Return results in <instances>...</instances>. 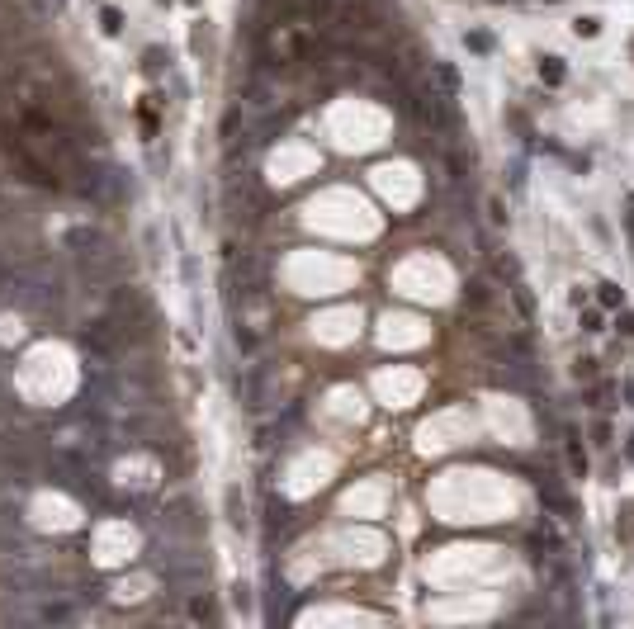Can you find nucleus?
<instances>
[{
  "label": "nucleus",
  "instance_id": "nucleus-1",
  "mask_svg": "<svg viewBox=\"0 0 634 629\" xmlns=\"http://www.w3.org/2000/svg\"><path fill=\"white\" fill-rule=\"evenodd\" d=\"M228 209H232L237 223H261L265 194H261V184H256V175H241V180L228 184Z\"/></svg>",
  "mask_w": 634,
  "mask_h": 629
},
{
  "label": "nucleus",
  "instance_id": "nucleus-2",
  "mask_svg": "<svg viewBox=\"0 0 634 629\" xmlns=\"http://www.w3.org/2000/svg\"><path fill=\"white\" fill-rule=\"evenodd\" d=\"M232 284H237L246 298H265V284H270V265H265V256L241 251V261H232Z\"/></svg>",
  "mask_w": 634,
  "mask_h": 629
},
{
  "label": "nucleus",
  "instance_id": "nucleus-3",
  "mask_svg": "<svg viewBox=\"0 0 634 629\" xmlns=\"http://www.w3.org/2000/svg\"><path fill=\"white\" fill-rule=\"evenodd\" d=\"M161 525H166V535H175V540H194V535H199V506H194L189 497L166 501Z\"/></svg>",
  "mask_w": 634,
  "mask_h": 629
},
{
  "label": "nucleus",
  "instance_id": "nucleus-4",
  "mask_svg": "<svg viewBox=\"0 0 634 629\" xmlns=\"http://www.w3.org/2000/svg\"><path fill=\"white\" fill-rule=\"evenodd\" d=\"M535 492H540V501H545L554 516H573V501L563 497V488L554 483V473H535Z\"/></svg>",
  "mask_w": 634,
  "mask_h": 629
},
{
  "label": "nucleus",
  "instance_id": "nucleus-5",
  "mask_svg": "<svg viewBox=\"0 0 634 629\" xmlns=\"http://www.w3.org/2000/svg\"><path fill=\"white\" fill-rule=\"evenodd\" d=\"M464 303H469L474 313H492V303H497V293H492V279H488V275H474V279L464 284Z\"/></svg>",
  "mask_w": 634,
  "mask_h": 629
},
{
  "label": "nucleus",
  "instance_id": "nucleus-6",
  "mask_svg": "<svg viewBox=\"0 0 634 629\" xmlns=\"http://www.w3.org/2000/svg\"><path fill=\"white\" fill-rule=\"evenodd\" d=\"M241 402H246V407H261L265 402V365L246 369V379H241Z\"/></svg>",
  "mask_w": 634,
  "mask_h": 629
},
{
  "label": "nucleus",
  "instance_id": "nucleus-7",
  "mask_svg": "<svg viewBox=\"0 0 634 629\" xmlns=\"http://www.w3.org/2000/svg\"><path fill=\"white\" fill-rule=\"evenodd\" d=\"M563 454H568V469L582 478V473H587V449H582L578 426H563Z\"/></svg>",
  "mask_w": 634,
  "mask_h": 629
},
{
  "label": "nucleus",
  "instance_id": "nucleus-8",
  "mask_svg": "<svg viewBox=\"0 0 634 629\" xmlns=\"http://www.w3.org/2000/svg\"><path fill=\"white\" fill-rule=\"evenodd\" d=\"M511 303H516V317H521V322H535V293H530L526 284H521V279H516V284H511Z\"/></svg>",
  "mask_w": 634,
  "mask_h": 629
},
{
  "label": "nucleus",
  "instance_id": "nucleus-9",
  "mask_svg": "<svg viewBox=\"0 0 634 629\" xmlns=\"http://www.w3.org/2000/svg\"><path fill=\"white\" fill-rule=\"evenodd\" d=\"M597 308H610V313L625 308V288L610 284V279H601V284H597Z\"/></svg>",
  "mask_w": 634,
  "mask_h": 629
},
{
  "label": "nucleus",
  "instance_id": "nucleus-10",
  "mask_svg": "<svg viewBox=\"0 0 634 629\" xmlns=\"http://www.w3.org/2000/svg\"><path fill=\"white\" fill-rule=\"evenodd\" d=\"M492 275L516 284V279H521V261H516V256H506V251H497V256H492Z\"/></svg>",
  "mask_w": 634,
  "mask_h": 629
},
{
  "label": "nucleus",
  "instance_id": "nucleus-11",
  "mask_svg": "<svg viewBox=\"0 0 634 629\" xmlns=\"http://www.w3.org/2000/svg\"><path fill=\"white\" fill-rule=\"evenodd\" d=\"M578 327H582V331H592V336H597V331H606V317H601V308L582 303V308H578Z\"/></svg>",
  "mask_w": 634,
  "mask_h": 629
},
{
  "label": "nucleus",
  "instance_id": "nucleus-12",
  "mask_svg": "<svg viewBox=\"0 0 634 629\" xmlns=\"http://www.w3.org/2000/svg\"><path fill=\"white\" fill-rule=\"evenodd\" d=\"M540 80L545 85H563V57H545L540 62Z\"/></svg>",
  "mask_w": 634,
  "mask_h": 629
},
{
  "label": "nucleus",
  "instance_id": "nucleus-13",
  "mask_svg": "<svg viewBox=\"0 0 634 629\" xmlns=\"http://www.w3.org/2000/svg\"><path fill=\"white\" fill-rule=\"evenodd\" d=\"M431 71H436V80H440V85H445L449 95H459V71H454V67H449V62H431Z\"/></svg>",
  "mask_w": 634,
  "mask_h": 629
},
{
  "label": "nucleus",
  "instance_id": "nucleus-14",
  "mask_svg": "<svg viewBox=\"0 0 634 629\" xmlns=\"http://www.w3.org/2000/svg\"><path fill=\"white\" fill-rule=\"evenodd\" d=\"M223 497H228V521H232V525L241 530V525H246V511H241V492H237V488H228Z\"/></svg>",
  "mask_w": 634,
  "mask_h": 629
},
{
  "label": "nucleus",
  "instance_id": "nucleus-15",
  "mask_svg": "<svg viewBox=\"0 0 634 629\" xmlns=\"http://www.w3.org/2000/svg\"><path fill=\"white\" fill-rule=\"evenodd\" d=\"M100 24H105L109 38H119V33H123V15H119L114 5H105V10H100Z\"/></svg>",
  "mask_w": 634,
  "mask_h": 629
},
{
  "label": "nucleus",
  "instance_id": "nucleus-16",
  "mask_svg": "<svg viewBox=\"0 0 634 629\" xmlns=\"http://www.w3.org/2000/svg\"><path fill=\"white\" fill-rule=\"evenodd\" d=\"M573 379H578V384H592V379H597V360H592V355H578V360H573Z\"/></svg>",
  "mask_w": 634,
  "mask_h": 629
},
{
  "label": "nucleus",
  "instance_id": "nucleus-17",
  "mask_svg": "<svg viewBox=\"0 0 634 629\" xmlns=\"http://www.w3.org/2000/svg\"><path fill=\"white\" fill-rule=\"evenodd\" d=\"M506 218H511V213H506V204L492 194V199H488V223H492V227H506Z\"/></svg>",
  "mask_w": 634,
  "mask_h": 629
},
{
  "label": "nucleus",
  "instance_id": "nucleus-18",
  "mask_svg": "<svg viewBox=\"0 0 634 629\" xmlns=\"http://www.w3.org/2000/svg\"><path fill=\"white\" fill-rule=\"evenodd\" d=\"M615 535H620V540H630V535H634V501L620 506V525H615Z\"/></svg>",
  "mask_w": 634,
  "mask_h": 629
},
{
  "label": "nucleus",
  "instance_id": "nucleus-19",
  "mask_svg": "<svg viewBox=\"0 0 634 629\" xmlns=\"http://www.w3.org/2000/svg\"><path fill=\"white\" fill-rule=\"evenodd\" d=\"M189 615H194V620H213L209 596H194V592H189Z\"/></svg>",
  "mask_w": 634,
  "mask_h": 629
},
{
  "label": "nucleus",
  "instance_id": "nucleus-20",
  "mask_svg": "<svg viewBox=\"0 0 634 629\" xmlns=\"http://www.w3.org/2000/svg\"><path fill=\"white\" fill-rule=\"evenodd\" d=\"M610 397H615V388H610V384H597V379H592V407H610Z\"/></svg>",
  "mask_w": 634,
  "mask_h": 629
},
{
  "label": "nucleus",
  "instance_id": "nucleus-21",
  "mask_svg": "<svg viewBox=\"0 0 634 629\" xmlns=\"http://www.w3.org/2000/svg\"><path fill=\"white\" fill-rule=\"evenodd\" d=\"M615 327H620V336H634V313L630 308H615Z\"/></svg>",
  "mask_w": 634,
  "mask_h": 629
},
{
  "label": "nucleus",
  "instance_id": "nucleus-22",
  "mask_svg": "<svg viewBox=\"0 0 634 629\" xmlns=\"http://www.w3.org/2000/svg\"><path fill=\"white\" fill-rule=\"evenodd\" d=\"M573 33H578V38H597V33H601V19H578Z\"/></svg>",
  "mask_w": 634,
  "mask_h": 629
},
{
  "label": "nucleus",
  "instance_id": "nucleus-23",
  "mask_svg": "<svg viewBox=\"0 0 634 629\" xmlns=\"http://www.w3.org/2000/svg\"><path fill=\"white\" fill-rule=\"evenodd\" d=\"M464 43H469L474 53H492V33H469Z\"/></svg>",
  "mask_w": 634,
  "mask_h": 629
},
{
  "label": "nucleus",
  "instance_id": "nucleus-24",
  "mask_svg": "<svg viewBox=\"0 0 634 629\" xmlns=\"http://www.w3.org/2000/svg\"><path fill=\"white\" fill-rule=\"evenodd\" d=\"M232 605H237V610H251V587H232Z\"/></svg>",
  "mask_w": 634,
  "mask_h": 629
},
{
  "label": "nucleus",
  "instance_id": "nucleus-25",
  "mask_svg": "<svg viewBox=\"0 0 634 629\" xmlns=\"http://www.w3.org/2000/svg\"><path fill=\"white\" fill-rule=\"evenodd\" d=\"M592 440H597L601 449L610 445V426H606V421H597V426H592Z\"/></svg>",
  "mask_w": 634,
  "mask_h": 629
},
{
  "label": "nucleus",
  "instance_id": "nucleus-26",
  "mask_svg": "<svg viewBox=\"0 0 634 629\" xmlns=\"http://www.w3.org/2000/svg\"><path fill=\"white\" fill-rule=\"evenodd\" d=\"M625 227H630V241H634V194L625 199Z\"/></svg>",
  "mask_w": 634,
  "mask_h": 629
},
{
  "label": "nucleus",
  "instance_id": "nucleus-27",
  "mask_svg": "<svg viewBox=\"0 0 634 629\" xmlns=\"http://www.w3.org/2000/svg\"><path fill=\"white\" fill-rule=\"evenodd\" d=\"M161 62H166V57H161L157 48H152V53H147V71H152V76H157V71H161Z\"/></svg>",
  "mask_w": 634,
  "mask_h": 629
},
{
  "label": "nucleus",
  "instance_id": "nucleus-28",
  "mask_svg": "<svg viewBox=\"0 0 634 629\" xmlns=\"http://www.w3.org/2000/svg\"><path fill=\"white\" fill-rule=\"evenodd\" d=\"M620 393H625V407H634V379H625V384H620Z\"/></svg>",
  "mask_w": 634,
  "mask_h": 629
},
{
  "label": "nucleus",
  "instance_id": "nucleus-29",
  "mask_svg": "<svg viewBox=\"0 0 634 629\" xmlns=\"http://www.w3.org/2000/svg\"><path fill=\"white\" fill-rule=\"evenodd\" d=\"M625 454H630V459H634V436H630V440H625Z\"/></svg>",
  "mask_w": 634,
  "mask_h": 629
},
{
  "label": "nucleus",
  "instance_id": "nucleus-30",
  "mask_svg": "<svg viewBox=\"0 0 634 629\" xmlns=\"http://www.w3.org/2000/svg\"><path fill=\"white\" fill-rule=\"evenodd\" d=\"M161 5H171V0H161Z\"/></svg>",
  "mask_w": 634,
  "mask_h": 629
}]
</instances>
